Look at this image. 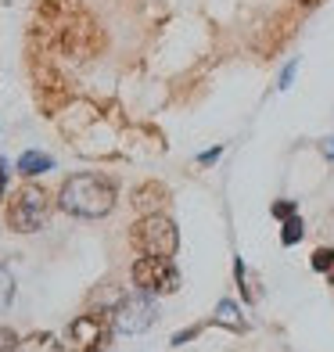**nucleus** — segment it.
Listing matches in <instances>:
<instances>
[{
	"label": "nucleus",
	"mask_w": 334,
	"mask_h": 352,
	"mask_svg": "<svg viewBox=\"0 0 334 352\" xmlns=\"http://www.w3.org/2000/svg\"><path fill=\"white\" fill-rule=\"evenodd\" d=\"M201 334V327H187V331H180V334H172V345H183V342H190V338H198Z\"/></svg>",
	"instance_id": "obj_17"
},
{
	"label": "nucleus",
	"mask_w": 334,
	"mask_h": 352,
	"mask_svg": "<svg viewBox=\"0 0 334 352\" xmlns=\"http://www.w3.org/2000/svg\"><path fill=\"white\" fill-rule=\"evenodd\" d=\"M219 155H223V148H219V144H216V148H209V151H205V155H198V162H201V166H212V162H216Z\"/></svg>",
	"instance_id": "obj_18"
},
{
	"label": "nucleus",
	"mask_w": 334,
	"mask_h": 352,
	"mask_svg": "<svg viewBox=\"0 0 334 352\" xmlns=\"http://www.w3.org/2000/svg\"><path fill=\"white\" fill-rule=\"evenodd\" d=\"M324 151H327V155L334 158V140H327V148H324Z\"/></svg>",
	"instance_id": "obj_20"
},
{
	"label": "nucleus",
	"mask_w": 334,
	"mask_h": 352,
	"mask_svg": "<svg viewBox=\"0 0 334 352\" xmlns=\"http://www.w3.org/2000/svg\"><path fill=\"white\" fill-rule=\"evenodd\" d=\"M155 316H158L155 298L137 287V292L122 295L115 302V309H111V324H115V331H122V334H144L155 324Z\"/></svg>",
	"instance_id": "obj_4"
},
{
	"label": "nucleus",
	"mask_w": 334,
	"mask_h": 352,
	"mask_svg": "<svg viewBox=\"0 0 334 352\" xmlns=\"http://www.w3.org/2000/svg\"><path fill=\"white\" fill-rule=\"evenodd\" d=\"M115 198H119V187L104 173H76L58 190L61 212L79 216V219H101V216H108L111 209H115Z\"/></svg>",
	"instance_id": "obj_1"
},
{
	"label": "nucleus",
	"mask_w": 334,
	"mask_h": 352,
	"mask_svg": "<svg viewBox=\"0 0 334 352\" xmlns=\"http://www.w3.org/2000/svg\"><path fill=\"white\" fill-rule=\"evenodd\" d=\"M111 316L83 313L69 324V352H104L111 345Z\"/></svg>",
	"instance_id": "obj_6"
},
{
	"label": "nucleus",
	"mask_w": 334,
	"mask_h": 352,
	"mask_svg": "<svg viewBox=\"0 0 334 352\" xmlns=\"http://www.w3.org/2000/svg\"><path fill=\"white\" fill-rule=\"evenodd\" d=\"M51 216V195L40 184H25L8 201V227L14 234H36Z\"/></svg>",
	"instance_id": "obj_3"
},
{
	"label": "nucleus",
	"mask_w": 334,
	"mask_h": 352,
	"mask_svg": "<svg viewBox=\"0 0 334 352\" xmlns=\"http://www.w3.org/2000/svg\"><path fill=\"white\" fill-rule=\"evenodd\" d=\"M130 241L140 255H155V259H172L180 248V234H177V223L162 212H151V216H140L130 230Z\"/></svg>",
	"instance_id": "obj_2"
},
{
	"label": "nucleus",
	"mask_w": 334,
	"mask_h": 352,
	"mask_svg": "<svg viewBox=\"0 0 334 352\" xmlns=\"http://www.w3.org/2000/svg\"><path fill=\"white\" fill-rule=\"evenodd\" d=\"M302 234H306V230H302L298 212H295L291 219H284V230H280V241H284V245H298V241H302Z\"/></svg>",
	"instance_id": "obj_12"
},
{
	"label": "nucleus",
	"mask_w": 334,
	"mask_h": 352,
	"mask_svg": "<svg viewBox=\"0 0 334 352\" xmlns=\"http://www.w3.org/2000/svg\"><path fill=\"white\" fill-rule=\"evenodd\" d=\"M14 352H61V342L51 331H36V334H29V338H22L14 345Z\"/></svg>",
	"instance_id": "obj_8"
},
{
	"label": "nucleus",
	"mask_w": 334,
	"mask_h": 352,
	"mask_svg": "<svg viewBox=\"0 0 334 352\" xmlns=\"http://www.w3.org/2000/svg\"><path fill=\"white\" fill-rule=\"evenodd\" d=\"M54 169V158L43 155V151H25L19 158V173L22 176H40V173H51Z\"/></svg>",
	"instance_id": "obj_10"
},
{
	"label": "nucleus",
	"mask_w": 334,
	"mask_h": 352,
	"mask_svg": "<svg viewBox=\"0 0 334 352\" xmlns=\"http://www.w3.org/2000/svg\"><path fill=\"white\" fill-rule=\"evenodd\" d=\"M4 190H8V166L0 162V198H4Z\"/></svg>",
	"instance_id": "obj_19"
},
{
	"label": "nucleus",
	"mask_w": 334,
	"mask_h": 352,
	"mask_svg": "<svg viewBox=\"0 0 334 352\" xmlns=\"http://www.w3.org/2000/svg\"><path fill=\"white\" fill-rule=\"evenodd\" d=\"M295 72H298V61H288V65H284V72H280V79H277V90H288L291 79H295Z\"/></svg>",
	"instance_id": "obj_15"
},
{
	"label": "nucleus",
	"mask_w": 334,
	"mask_h": 352,
	"mask_svg": "<svg viewBox=\"0 0 334 352\" xmlns=\"http://www.w3.org/2000/svg\"><path fill=\"white\" fill-rule=\"evenodd\" d=\"M212 320H216V324H223V327H230L234 334H245V327H248L245 320H241V309H237L230 298H219V306H216V316H212Z\"/></svg>",
	"instance_id": "obj_9"
},
{
	"label": "nucleus",
	"mask_w": 334,
	"mask_h": 352,
	"mask_svg": "<svg viewBox=\"0 0 334 352\" xmlns=\"http://www.w3.org/2000/svg\"><path fill=\"white\" fill-rule=\"evenodd\" d=\"M302 4H306V8H316V4H320V0H302Z\"/></svg>",
	"instance_id": "obj_21"
},
{
	"label": "nucleus",
	"mask_w": 334,
	"mask_h": 352,
	"mask_svg": "<svg viewBox=\"0 0 334 352\" xmlns=\"http://www.w3.org/2000/svg\"><path fill=\"white\" fill-rule=\"evenodd\" d=\"M14 345H19V334L11 327H0V352H14Z\"/></svg>",
	"instance_id": "obj_14"
},
{
	"label": "nucleus",
	"mask_w": 334,
	"mask_h": 352,
	"mask_svg": "<svg viewBox=\"0 0 334 352\" xmlns=\"http://www.w3.org/2000/svg\"><path fill=\"white\" fill-rule=\"evenodd\" d=\"M331 284H334V270H331Z\"/></svg>",
	"instance_id": "obj_22"
},
{
	"label": "nucleus",
	"mask_w": 334,
	"mask_h": 352,
	"mask_svg": "<svg viewBox=\"0 0 334 352\" xmlns=\"http://www.w3.org/2000/svg\"><path fill=\"white\" fill-rule=\"evenodd\" d=\"M133 284L148 295H172L180 287V270L172 266V259H155V255H140L133 263Z\"/></svg>",
	"instance_id": "obj_5"
},
{
	"label": "nucleus",
	"mask_w": 334,
	"mask_h": 352,
	"mask_svg": "<svg viewBox=\"0 0 334 352\" xmlns=\"http://www.w3.org/2000/svg\"><path fill=\"white\" fill-rule=\"evenodd\" d=\"M166 205H169V187H166V184L148 180V184L133 187V209H140L144 216H151V212H162Z\"/></svg>",
	"instance_id": "obj_7"
},
{
	"label": "nucleus",
	"mask_w": 334,
	"mask_h": 352,
	"mask_svg": "<svg viewBox=\"0 0 334 352\" xmlns=\"http://www.w3.org/2000/svg\"><path fill=\"white\" fill-rule=\"evenodd\" d=\"M11 302H14V277H11L8 266H0V313H4Z\"/></svg>",
	"instance_id": "obj_11"
},
{
	"label": "nucleus",
	"mask_w": 334,
	"mask_h": 352,
	"mask_svg": "<svg viewBox=\"0 0 334 352\" xmlns=\"http://www.w3.org/2000/svg\"><path fill=\"white\" fill-rule=\"evenodd\" d=\"M274 216L277 219H291L295 216V201H274Z\"/></svg>",
	"instance_id": "obj_16"
},
{
	"label": "nucleus",
	"mask_w": 334,
	"mask_h": 352,
	"mask_svg": "<svg viewBox=\"0 0 334 352\" xmlns=\"http://www.w3.org/2000/svg\"><path fill=\"white\" fill-rule=\"evenodd\" d=\"M313 270L316 274H331L334 270V248H316L313 252Z\"/></svg>",
	"instance_id": "obj_13"
}]
</instances>
